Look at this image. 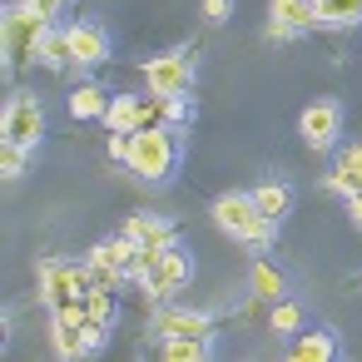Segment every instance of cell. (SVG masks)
Masks as SVG:
<instances>
[{
  "label": "cell",
  "mask_w": 362,
  "mask_h": 362,
  "mask_svg": "<svg viewBox=\"0 0 362 362\" xmlns=\"http://www.w3.org/2000/svg\"><path fill=\"white\" fill-rule=\"evenodd\" d=\"M129 174L149 179V184H164L179 164V129L169 124H154V129H134L129 134V154H124Z\"/></svg>",
  "instance_id": "6da1fadb"
},
{
  "label": "cell",
  "mask_w": 362,
  "mask_h": 362,
  "mask_svg": "<svg viewBox=\"0 0 362 362\" xmlns=\"http://www.w3.org/2000/svg\"><path fill=\"white\" fill-rule=\"evenodd\" d=\"M214 223H218L223 233H233V238L253 243V248H268V243H273V233H278V218L258 214L253 194H223V199H214Z\"/></svg>",
  "instance_id": "7a4b0ae2"
},
{
  "label": "cell",
  "mask_w": 362,
  "mask_h": 362,
  "mask_svg": "<svg viewBox=\"0 0 362 362\" xmlns=\"http://www.w3.org/2000/svg\"><path fill=\"white\" fill-rule=\"evenodd\" d=\"M45 30H50V16H40L30 0H16V6H6V65L35 60Z\"/></svg>",
  "instance_id": "3957f363"
},
{
  "label": "cell",
  "mask_w": 362,
  "mask_h": 362,
  "mask_svg": "<svg viewBox=\"0 0 362 362\" xmlns=\"http://www.w3.org/2000/svg\"><path fill=\"white\" fill-rule=\"evenodd\" d=\"M144 80H149L154 95H189V85H194V55L184 45L179 50H164V55H149Z\"/></svg>",
  "instance_id": "277c9868"
},
{
  "label": "cell",
  "mask_w": 362,
  "mask_h": 362,
  "mask_svg": "<svg viewBox=\"0 0 362 362\" xmlns=\"http://www.w3.org/2000/svg\"><path fill=\"white\" fill-rule=\"evenodd\" d=\"M85 293H90V268H70V263H55V258L40 263V298L50 303V313L70 298H85Z\"/></svg>",
  "instance_id": "5b68a950"
},
{
  "label": "cell",
  "mask_w": 362,
  "mask_h": 362,
  "mask_svg": "<svg viewBox=\"0 0 362 362\" xmlns=\"http://www.w3.org/2000/svg\"><path fill=\"white\" fill-rule=\"evenodd\" d=\"M40 134H45V115H40V105H35L30 95H11L6 119H0V139H16V144L35 149Z\"/></svg>",
  "instance_id": "8992f818"
},
{
  "label": "cell",
  "mask_w": 362,
  "mask_h": 362,
  "mask_svg": "<svg viewBox=\"0 0 362 362\" xmlns=\"http://www.w3.org/2000/svg\"><path fill=\"white\" fill-rule=\"evenodd\" d=\"M298 129H303V139H308V149H317V154H327V149L337 144V134H342V110H337V100H313V105L303 110V119H298Z\"/></svg>",
  "instance_id": "52a82bcc"
},
{
  "label": "cell",
  "mask_w": 362,
  "mask_h": 362,
  "mask_svg": "<svg viewBox=\"0 0 362 362\" xmlns=\"http://www.w3.org/2000/svg\"><path fill=\"white\" fill-rule=\"evenodd\" d=\"M189 278H194V258L174 243V248H164V258H159V268L149 273L144 293H149V298H169V293H179Z\"/></svg>",
  "instance_id": "ba28073f"
},
{
  "label": "cell",
  "mask_w": 362,
  "mask_h": 362,
  "mask_svg": "<svg viewBox=\"0 0 362 362\" xmlns=\"http://www.w3.org/2000/svg\"><path fill=\"white\" fill-rule=\"evenodd\" d=\"M154 332H159V342L164 337H214V317L199 308H164L154 317Z\"/></svg>",
  "instance_id": "9c48e42d"
},
{
  "label": "cell",
  "mask_w": 362,
  "mask_h": 362,
  "mask_svg": "<svg viewBox=\"0 0 362 362\" xmlns=\"http://www.w3.org/2000/svg\"><path fill=\"white\" fill-rule=\"evenodd\" d=\"M322 184H327L337 199H352V194L362 189V144L337 149V159H332V169L322 174Z\"/></svg>",
  "instance_id": "30bf717a"
},
{
  "label": "cell",
  "mask_w": 362,
  "mask_h": 362,
  "mask_svg": "<svg viewBox=\"0 0 362 362\" xmlns=\"http://www.w3.org/2000/svg\"><path fill=\"white\" fill-rule=\"evenodd\" d=\"M124 233H129L134 243H149V248H174V243H179L174 223L159 218V214H134V218H124Z\"/></svg>",
  "instance_id": "8fae6325"
},
{
  "label": "cell",
  "mask_w": 362,
  "mask_h": 362,
  "mask_svg": "<svg viewBox=\"0 0 362 362\" xmlns=\"http://www.w3.org/2000/svg\"><path fill=\"white\" fill-rule=\"evenodd\" d=\"M70 45H75V65H100V60H110V35H105L100 25H90V21L70 25Z\"/></svg>",
  "instance_id": "7c38bea8"
},
{
  "label": "cell",
  "mask_w": 362,
  "mask_h": 362,
  "mask_svg": "<svg viewBox=\"0 0 362 362\" xmlns=\"http://www.w3.org/2000/svg\"><path fill=\"white\" fill-rule=\"evenodd\" d=\"M85 268H90V288H119L129 273L115 263V253H110V243H95L90 248V258H85Z\"/></svg>",
  "instance_id": "4fadbf2b"
},
{
  "label": "cell",
  "mask_w": 362,
  "mask_h": 362,
  "mask_svg": "<svg viewBox=\"0 0 362 362\" xmlns=\"http://www.w3.org/2000/svg\"><path fill=\"white\" fill-rule=\"evenodd\" d=\"M278 25H288V35H303L308 25H317V11H313V0H273V16Z\"/></svg>",
  "instance_id": "5bb4252c"
},
{
  "label": "cell",
  "mask_w": 362,
  "mask_h": 362,
  "mask_svg": "<svg viewBox=\"0 0 362 362\" xmlns=\"http://www.w3.org/2000/svg\"><path fill=\"white\" fill-rule=\"evenodd\" d=\"M139 95H115L110 100V110H105V124H110V134H134L139 129Z\"/></svg>",
  "instance_id": "9a60e30c"
},
{
  "label": "cell",
  "mask_w": 362,
  "mask_h": 362,
  "mask_svg": "<svg viewBox=\"0 0 362 362\" xmlns=\"http://www.w3.org/2000/svg\"><path fill=\"white\" fill-rule=\"evenodd\" d=\"M313 11L322 25H337V30L362 25V0H313Z\"/></svg>",
  "instance_id": "2e32d148"
},
{
  "label": "cell",
  "mask_w": 362,
  "mask_h": 362,
  "mask_svg": "<svg viewBox=\"0 0 362 362\" xmlns=\"http://www.w3.org/2000/svg\"><path fill=\"white\" fill-rule=\"evenodd\" d=\"M35 60H40V65H50V70H65V65H75L70 30H45V40H40V50H35Z\"/></svg>",
  "instance_id": "e0dca14e"
},
{
  "label": "cell",
  "mask_w": 362,
  "mask_h": 362,
  "mask_svg": "<svg viewBox=\"0 0 362 362\" xmlns=\"http://www.w3.org/2000/svg\"><path fill=\"white\" fill-rule=\"evenodd\" d=\"M337 357V337L332 332H303L293 342V362H332Z\"/></svg>",
  "instance_id": "ac0fdd59"
},
{
  "label": "cell",
  "mask_w": 362,
  "mask_h": 362,
  "mask_svg": "<svg viewBox=\"0 0 362 362\" xmlns=\"http://www.w3.org/2000/svg\"><path fill=\"white\" fill-rule=\"evenodd\" d=\"M248 283H253V298H263V303H278L283 293H288V283H283V273L268 263V258H258L253 263V273H248Z\"/></svg>",
  "instance_id": "d6986e66"
},
{
  "label": "cell",
  "mask_w": 362,
  "mask_h": 362,
  "mask_svg": "<svg viewBox=\"0 0 362 362\" xmlns=\"http://www.w3.org/2000/svg\"><path fill=\"white\" fill-rule=\"evenodd\" d=\"M105 110H110V95H105L100 85H80V90L70 95V115H75V119H105Z\"/></svg>",
  "instance_id": "ffe728a7"
},
{
  "label": "cell",
  "mask_w": 362,
  "mask_h": 362,
  "mask_svg": "<svg viewBox=\"0 0 362 362\" xmlns=\"http://www.w3.org/2000/svg\"><path fill=\"white\" fill-rule=\"evenodd\" d=\"M253 204H258V214H268V218H283V214L293 209V189L268 179V184H258V189H253Z\"/></svg>",
  "instance_id": "44dd1931"
},
{
  "label": "cell",
  "mask_w": 362,
  "mask_h": 362,
  "mask_svg": "<svg viewBox=\"0 0 362 362\" xmlns=\"http://www.w3.org/2000/svg\"><path fill=\"white\" fill-rule=\"evenodd\" d=\"M209 352H214V337H164L169 362H204Z\"/></svg>",
  "instance_id": "7402d4cb"
},
{
  "label": "cell",
  "mask_w": 362,
  "mask_h": 362,
  "mask_svg": "<svg viewBox=\"0 0 362 362\" xmlns=\"http://www.w3.org/2000/svg\"><path fill=\"white\" fill-rule=\"evenodd\" d=\"M298 327H303V308L288 303V298H278L273 313H268V332H298Z\"/></svg>",
  "instance_id": "603a6c76"
},
{
  "label": "cell",
  "mask_w": 362,
  "mask_h": 362,
  "mask_svg": "<svg viewBox=\"0 0 362 362\" xmlns=\"http://www.w3.org/2000/svg\"><path fill=\"white\" fill-rule=\"evenodd\" d=\"M25 169H30V149L16 144V139H6V144H0V174H6V179H21Z\"/></svg>",
  "instance_id": "cb8c5ba5"
},
{
  "label": "cell",
  "mask_w": 362,
  "mask_h": 362,
  "mask_svg": "<svg viewBox=\"0 0 362 362\" xmlns=\"http://www.w3.org/2000/svg\"><path fill=\"white\" fill-rule=\"evenodd\" d=\"M159 258H164V248H149V243H139V253H134V263H129V278L144 288V283H149V273L159 268Z\"/></svg>",
  "instance_id": "d4e9b609"
},
{
  "label": "cell",
  "mask_w": 362,
  "mask_h": 362,
  "mask_svg": "<svg viewBox=\"0 0 362 362\" xmlns=\"http://www.w3.org/2000/svg\"><path fill=\"white\" fill-rule=\"evenodd\" d=\"M85 308L95 322H115V288H90L85 293Z\"/></svg>",
  "instance_id": "484cf974"
},
{
  "label": "cell",
  "mask_w": 362,
  "mask_h": 362,
  "mask_svg": "<svg viewBox=\"0 0 362 362\" xmlns=\"http://www.w3.org/2000/svg\"><path fill=\"white\" fill-rule=\"evenodd\" d=\"M50 332H55L50 342H55V352H60V357H80V352H85V347H80V327H65V322H55Z\"/></svg>",
  "instance_id": "4316f807"
},
{
  "label": "cell",
  "mask_w": 362,
  "mask_h": 362,
  "mask_svg": "<svg viewBox=\"0 0 362 362\" xmlns=\"http://www.w3.org/2000/svg\"><path fill=\"white\" fill-rule=\"evenodd\" d=\"M55 322H65V327H85V322H90V308H85V298H70V303H60V308H55Z\"/></svg>",
  "instance_id": "83f0119b"
},
{
  "label": "cell",
  "mask_w": 362,
  "mask_h": 362,
  "mask_svg": "<svg viewBox=\"0 0 362 362\" xmlns=\"http://www.w3.org/2000/svg\"><path fill=\"white\" fill-rule=\"evenodd\" d=\"M105 337H110V322H95V317H90V322L80 327V347H85V352H100Z\"/></svg>",
  "instance_id": "f1b7e54d"
},
{
  "label": "cell",
  "mask_w": 362,
  "mask_h": 362,
  "mask_svg": "<svg viewBox=\"0 0 362 362\" xmlns=\"http://www.w3.org/2000/svg\"><path fill=\"white\" fill-rule=\"evenodd\" d=\"M228 11H233V0H204V21H209V25L228 21Z\"/></svg>",
  "instance_id": "f546056e"
},
{
  "label": "cell",
  "mask_w": 362,
  "mask_h": 362,
  "mask_svg": "<svg viewBox=\"0 0 362 362\" xmlns=\"http://www.w3.org/2000/svg\"><path fill=\"white\" fill-rule=\"evenodd\" d=\"M124 154H129V134H110V159L124 164Z\"/></svg>",
  "instance_id": "4dcf8cb0"
},
{
  "label": "cell",
  "mask_w": 362,
  "mask_h": 362,
  "mask_svg": "<svg viewBox=\"0 0 362 362\" xmlns=\"http://www.w3.org/2000/svg\"><path fill=\"white\" fill-rule=\"evenodd\" d=\"M30 6H35L40 16H60V11H65V0H30Z\"/></svg>",
  "instance_id": "1f68e13d"
},
{
  "label": "cell",
  "mask_w": 362,
  "mask_h": 362,
  "mask_svg": "<svg viewBox=\"0 0 362 362\" xmlns=\"http://www.w3.org/2000/svg\"><path fill=\"white\" fill-rule=\"evenodd\" d=\"M347 218H352V223H357V228H362V189H357V194H352V199H347Z\"/></svg>",
  "instance_id": "d6a6232c"
},
{
  "label": "cell",
  "mask_w": 362,
  "mask_h": 362,
  "mask_svg": "<svg viewBox=\"0 0 362 362\" xmlns=\"http://www.w3.org/2000/svg\"><path fill=\"white\" fill-rule=\"evenodd\" d=\"M6 6H16V0H6Z\"/></svg>",
  "instance_id": "836d02e7"
}]
</instances>
